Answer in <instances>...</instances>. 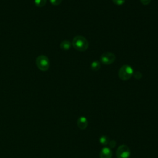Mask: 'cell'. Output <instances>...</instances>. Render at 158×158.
<instances>
[{
  "label": "cell",
  "instance_id": "obj_1",
  "mask_svg": "<svg viewBox=\"0 0 158 158\" xmlns=\"http://www.w3.org/2000/svg\"><path fill=\"white\" fill-rule=\"evenodd\" d=\"M72 44L73 47L78 51H85L88 48V42L87 40L82 36H76L73 38Z\"/></svg>",
  "mask_w": 158,
  "mask_h": 158
},
{
  "label": "cell",
  "instance_id": "obj_2",
  "mask_svg": "<svg viewBox=\"0 0 158 158\" xmlns=\"http://www.w3.org/2000/svg\"><path fill=\"white\" fill-rule=\"evenodd\" d=\"M133 74L132 67L128 65H122L118 71V77L122 80H129Z\"/></svg>",
  "mask_w": 158,
  "mask_h": 158
},
{
  "label": "cell",
  "instance_id": "obj_3",
  "mask_svg": "<svg viewBox=\"0 0 158 158\" xmlns=\"http://www.w3.org/2000/svg\"><path fill=\"white\" fill-rule=\"evenodd\" d=\"M36 64L37 67L41 71H47L50 66L49 60L47 56L44 55H40L37 57L36 59Z\"/></svg>",
  "mask_w": 158,
  "mask_h": 158
},
{
  "label": "cell",
  "instance_id": "obj_4",
  "mask_svg": "<svg viewBox=\"0 0 158 158\" xmlns=\"http://www.w3.org/2000/svg\"><path fill=\"white\" fill-rule=\"evenodd\" d=\"M115 58V56L114 53L105 52L101 54L100 57V62L104 65H110L114 63Z\"/></svg>",
  "mask_w": 158,
  "mask_h": 158
},
{
  "label": "cell",
  "instance_id": "obj_5",
  "mask_svg": "<svg viewBox=\"0 0 158 158\" xmlns=\"http://www.w3.org/2000/svg\"><path fill=\"white\" fill-rule=\"evenodd\" d=\"M130 154V148L125 144L120 146L116 151V156L117 158H129Z\"/></svg>",
  "mask_w": 158,
  "mask_h": 158
},
{
  "label": "cell",
  "instance_id": "obj_6",
  "mask_svg": "<svg viewBox=\"0 0 158 158\" xmlns=\"http://www.w3.org/2000/svg\"><path fill=\"white\" fill-rule=\"evenodd\" d=\"M112 152L111 149L108 147H104L100 151L99 157L100 158H112Z\"/></svg>",
  "mask_w": 158,
  "mask_h": 158
},
{
  "label": "cell",
  "instance_id": "obj_7",
  "mask_svg": "<svg viewBox=\"0 0 158 158\" xmlns=\"http://www.w3.org/2000/svg\"><path fill=\"white\" fill-rule=\"evenodd\" d=\"M77 126L81 130H85L88 126V120L85 117H80L77 120Z\"/></svg>",
  "mask_w": 158,
  "mask_h": 158
},
{
  "label": "cell",
  "instance_id": "obj_8",
  "mask_svg": "<svg viewBox=\"0 0 158 158\" xmlns=\"http://www.w3.org/2000/svg\"><path fill=\"white\" fill-rule=\"evenodd\" d=\"M72 43L69 40H64L60 44V48L63 50H69L71 47Z\"/></svg>",
  "mask_w": 158,
  "mask_h": 158
},
{
  "label": "cell",
  "instance_id": "obj_9",
  "mask_svg": "<svg viewBox=\"0 0 158 158\" xmlns=\"http://www.w3.org/2000/svg\"><path fill=\"white\" fill-rule=\"evenodd\" d=\"M101 64L100 62L98 60H94L91 64V69L93 71H98L100 69Z\"/></svg>",
  "mask_w": 158,
  "mask_h": 158
},
{
  "label": "cell",
  "instance_id": "obj_10",
  "mask_svg": "<svg viewBox=\"0 0 158 158\" xmlns=\"http://www.w3.org/2000/svg\"><path fill=\"white\" fill-rule=\"evenodd\" d=\"M109 142V138L106 136L103 135L99 138V143L101 144L103 146H106L107 144H108Z\"/></svg>",
  "mask_w": 158,
  "mask_h": 158
},
{
  "label": "cell",
  "instance_id": "obj_11",
  "mask_svg": "<svg viewBox=\"0 0 158 158\" xmlns=\"http://www.w3.org/2000/svg\"><path fill=\"white\" fill-rule=\"evenodd\" d=\"M47 0H34L35 4L38 7H42L46 4Z\"/></svg>",
  "mask_w": 158,
  "mask_h": 158
},
{
  "label": "cell",
  "instance_id": "obj_12",
  "mask_svg": "<svg viewBox=\"0 0 158 158\" xmlns=\"http://www.w3.org/2000/svg\"><path fill=\"white\" fill-rule=\"evenodd\" d=\"M112 2L114 4H116L117 6H121L125 3V0H112Z\"/></svg>",
  "mask_w": 158,
  "mask_h": 158
},
{
  "label": "cell",
  "instance_id": "obj_13",
  "mask_svg": "<svg viewBox=\"0 0 158 158\" xmlns=\"http://www.w3.org/2000/svg\"><path fill=\"white\" fill-rule=\"evenodd\" d=\"M133 75L134 76V77H135L136 79H138V80L140 79V78L142 77V74H141V73L139 72V71H137V72H136L135 73L133 72Z\"/></svg>",
  "mask_w": 158,
  "mask_h": 158
},
{
  "label": "cell",
  "instance_id": "obj_14",
  "mask_svg": "<svg viewBox=\"0 0 158 158\" xmlns=\"http://www.w3.org/2000/svg\"><path fill=\"white\" fill-rule=\"evenodd\" d=\"M62 0H49L51 4L54 6H58L62 2Z\"/></svg>",
  "mask_w": 158,
  "mask_h": 158
},
{
  "label": "cell",
  "instance_id": "obj_15",
  "mask_svg": "<svg viewBox=\"0 0 158 158\" xmlns=\"http://www.w3.org/2000/svg\"><path fill=\"white\" fill-rule=\"evenodd\" d=\"M108 144H109V148H115V146H116V141H114V140H111L109 142Z\"/></svg>",
  "mask_w": 158,
  "mask_h": 158
},
{
  "label": "cell",
  "instance_id": "obj_16",
  "mask_svg": "<svg viewBox=\"0 0 158 158\" xmlns=\"http://www.w3.org/2000/svg\"><path fill=\"white\" fill-rule=\"evenodd\" d=\"M151 0H140L141 4H143V5H148L151 2Z\"/></svg>",
  "mask_w": 158,
  "mask_h": 158
}]
</instances>
